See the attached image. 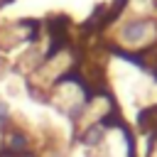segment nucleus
Returning <instances> with one entry per match:
<instances>
[{
	"instance_id": "obj_1",
	"label": "nucleus",
	"mask_w": 157,
	"mask_h": 157,
	"mask_svg": "<svg viewBox=\"0 0 157 157\" xmlns=\"http://www.w3.org/2000/svg\"><path fill=\"white\" fill-rule=\"evenodd\" d=\"M157 39V25L147 17H132L125 20L118 29V42L128 49H142Z\"/></svg>"
},
{
	"instance_id": "obj_2",
	"label": "nucleus",
	"mask_w": 157,
	"mask_h": 157,
	"mask_svg": "<svg viewBox=\"0 0 157 157\" xmlns=\"http://www.w3.org/2000/svg\"><path fill=\"white\" fill-rule=\"evenodd\" d=\"M5 147L10 155H25L29 152V135L22 130H5Z\"/></svg>"
},
{
	"instance_id": "obj_3",
	"label": "nucleus",
	"mask_w": 157,
	"mask_h": 157,
	"mask_svg": "<svg viewBox=\"0 0 157 157\" xmlns=\"http://www.w3.org/2000/svg\"><path fill=\"white\" fill-rule=\"evenodd\" d=\"M10 120H12V113H10V105H7L5 101H0V130H2V132L7 130V125H10Z\"/></svg>"
}]
</instances>
